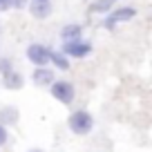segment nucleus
I'll use <instances>...</instances> for the list:
<instances>
[{"label":"nucleus","instance_id":"f257e3e1","mask_svg":"<svg viewBox=\"0 0 152 152\" xmlns=\"http://www.w3.org/2000/svg\"><path fill=\"white\" fill-rule=\"evenodd\" d=\"M67 125L74 134L83 137V134H90L92 128H94V116H92L87 110H74L67 119Z\"/></svg>","mask_w":152,"mask_h":152},{"label":"nucleus","instance_id":"f03ea898","mask_svg":"<svg viewBox=\"0 0 152 152\" xmlns=\"http://www.w3.org/2000/svg\"><path fill=\"white\" fill-rule=\"evenodd\" d=\"M92 43L90 40H83V38H76V40H65L63 45V54L65 56H72V58H85L92 54Z\"/></svg>","mask_w":152,"mask_h":152},{"label":"nucleus","instance_id":"7ed1b4c3","mask_svg":"<svg viewBox=\"0 0 152 152\" xmlns=\"http://www.w3.org/2000/svg\"><path fill=\"white\" fill-rule=\"evenodd\" d=\"M49 87H52V96L63 105H69L72 101H74V96H76V90H74V85H72L69 81H54Z\"/></svg>","mask_w":152,"mask_h":152},{"label":"nucleus","instance_id":"20e7f679","mask_svg":"<svg viewBox=\"0 0 152 152\" xmlns=\"http://www.w3.org/2000/svg\"><path fill=\"white\" fill-rule=\"evenodd\" d=\"M134 16H137V9L134 7H116V9H110L107 11V18H105V27L112 29L114 25L119 23H128V20H132Z\"/></svg>","mask_w":152,"mask_h":152},{"label":"nucleus","instance_id":"39448f33","mask_svg":"<svg viewBox=\"0 0 152 152\" xmlns=\"http://www.w3.org/2000/svg\"><path fill=\"white\" fill-rule=\"evenodd\" d=\"M27 58L36 67L49 65V47H45V45H40V43H31L27 47Z\"/></svg>","mask_w":152,"mask_h":152},{"label":"nucleus","instance_id":"423d86ee","mask_svg":"<svg viewBox=\"0 0 152 152\" xmlns=\"http://www.w3.org/2000/svg\"><path fill=\"white\" fill-rule=\"evenodd\" d=\"M29 14H31L34 18H49V16H52V2H49V0H31Z\"/></svg>","mask_w":152,"mask_h":152},{"label":"nucleus","instance_id":"0eeeda50","mask_svg":"<svg viewBox=\"0 0 152 152\" xmlns=\"http://www.w3.org/2000/svg\"><path fill=\"white\" fill-rule=\"evenodd\" d=\"M31 81L36 83V85H52L56 78H54V72L49 69L47 65H45V67H36V69H34Z\"/></svg>","mask_w":152,"mask_h":152},{"label":"nucleus","instance_id":"6e6552de","mask_svg":"<svg viewBox=\"0 0 152 152\" xmlns=\"http://www.w3.org/2000/svg\"><path fill=\"white\" fill-rule=\"evenodd\" d=\"M2 78H5V83H2V85H5L7 90H20V87H23V74H18L16 69L2 74Z\"/></svg>","mask_w":152,"mask_h":152},{"label":"nucleus","instance_id":"1a4fd4ad","mask_svg":"<svg viewBox=\"0 0 152 152\" xmlns=\"http://www.w3.org/2000/svg\"><path fill=\"white\" fill-rule=\"evenodd\" d=\"M83 36V25H65V27L61 29V38L63 40H76V38H81Z\"/></svg>","mask_w":152,"mask_h":152},{"label":"nucleus","instance_id":"9d476101","mask_svg":"<svg viewBox=\"0 0 152 152\" xmlns=\"http://www.w3.org/2000/svg\"><path fill=\"white\" fill-rule=\"evenodd\" d=\"M16 121H18V110L16 107H2L0 110V123L2 125H14Z\"/></svg>","mask_w":152,"mask_h":152},{"label":"nucleus","instance_id":"9b49d317","mask_svg":"<svg viewBox=\"0 0 152 152\" xmlns=\"http://www.w3.org/2000/svg\"><path fill=\"white\" fill-rule=\"evenodd\" d=\"M49 63H54L58 69H69V61H67V56L63 52H52L49 49Z\"/></svg>","mask_w":152,"mask_h":152},{"label":"nucleus","instance_id":"f8f14e48","mask_svg":"<svg viewBox=\"0 0 152 152\" xmlns=\"http://www.w3.org/2000/svg\"><path fill=\"white\" fill-rule=\"evenodd\" d=\"M112 5H114L112 0H96L94 5L90 7V11L92 14H107V11L112 9Z\"/></svg>","mask_w":152,"mask_h":152},{"label":"nucleus","instance_id":"ddd939ff","mask_svg":"<svg viewBox=\"0 0 152 152\" xmlns=\"http://www.w3.org/2000/svg\"><path fill=\"white\" fill-rule=\"evenodd\" d=\"M14 69V63L9 58H0V74H7V72Z\"/></svg>","mask_w":152,"mask_h":152},{"label":"nucleus","instance_id":"4468645a","mask_svg":"<svg viewBox=\"0 0 152 152\" xmlns=\"http://www.w3.org/2000/svg\"><path fill=\"white\" fill-rule=\"evenodd\" d=\"M7 137H9V134H7V128H5L2 123H0V148H2V145L7 143Z\"/></svg>","mask_w":152,"mask_h":152},{"label":"nucleus","instance_id":"2eb2a0df","mask_svg":"<svg viewBox=\"0 0 152 152\" xmlns=\"http://www.w3.org/2000/svg\"><path fill=\"white\" fill-rule=\"evenodd\" d=\"M11 9V0H0V11H9Z\"/></svg>","mask_w":152,"mask_h":152},{"label":"nucleus","instance_id":"dca6fc26","mask_svg":"<svg viewBox=\"0 0 152 152\" xmlns=\"http://www.w3.org/2000/svg\"><path fill=\"white\" fill-rule=\"evenodd\" d=\"M27 152H45V150H40V148H31V150H27Z\"/></svg>","mask_w":152,"mask_h":152},{"label":"nucleus","instance_id":"f3484780","mask_svg":"<svg viewBox=\"0 0 152 152\" xmlns=\"http://www.w3.org/2000/svg\"><path fill=\"white\" fill-rule=\"evenodd\" d=\"M112 2H116V0H112Z\"/></svg>","mask_w":152,"mask_h":152}]
</instances>
